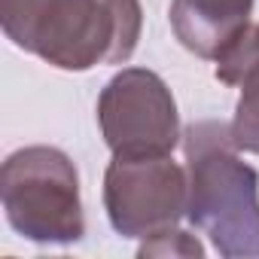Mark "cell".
I'll list each match as a JSON object with an SVG mask.
<instances>
[{
  "label": "cell",
  "instance_id": "3957f363",
  "mask_svg": "<svg viewBox=\"0 0 259 259\" xmlns=\"http://www.w3.org/2000/svg\"><path fill=\"white\" fill-rule=\"evenodd\" d=\"M7 223L34 244H76L85 235L79 174L58 147H25L0 171Z\"/></svg>",
  "mask_w": 259,
  "mask_h": 259
},
{
  "label": "cell",
  "instance_id": "7a4b0ae2",
  "mask_svg": "<svg viewBox=\"0 0 259 259\" xmlns=\"http://www.w3.org/2000/svg\"><path fill=\"white\" fill-rule=\"evenodd\" d=\"M189 201L186 220L220 256H259V174L241 159L232 122L201 119L183 132Z\"/></svg>",
  "mask_w": 259,
  "mask_h": 259
},
{
  "label": "cell",
  "instance_id": "ba28073f",
  "mask_svg": "<svg viewBox=\"0 0 259 259\" xmlns=\"http://www.w3.org/2000/svg\"><path fill=\"white\" fill-rule=\"evenodd\" d=\"M138 256H189V259H201L204 256V244L195 235H189V232L174 226V229H165L159 235L144 238Z\"/></svg>",
  "mask_w": 259,
  "mask_h": 259
},
{
  "label": "cell",
  "instance_id": "8992f818",
  "mask_svg": "<svg viewBox=\"0 0 259 259\" xmlns=\"http://www.w3.org/2000/svg\"><path fill=\"white\" fill-rule=\"evenodd\" d=\"M256 0H171V31L204 61H220L250 28Z\"/></svg>",
  "mask_w": 259,
  "mask_h": 259
},
{
  "label": "cell",
  "instance_id": "277c9868",
  "mask_svg": "<svg viewBox=\"0 0 259 259\" xmlns=\"http://www.w3.org/2000/svg\"><path fill=\"white\" fill-rule=\"evenodd\" d=\"M98 125L113 156H165L183 141L168 82L147 67H122L98 98Z\"/></svg>",
  "mask_w": 259,
  "mask_h": 259
},
{
  "label": "cell",
  "instance_id": "5b68a950",
  "mask_svg": "<svg viewBox=\"0 0 259 259\" xmlns=\"http://www.w3.org/2000/svg\"><path fill=\"white\" fill-rule=\"evenodd\" d=\"M186 165L165 156H113L104 174V207L122 238H150L186 217Z\"/></svg>",
  "mask_w": 259,
  "mask_h": 259
},
{
  "label": "cell",
  "instance_id": "52a82bcc",
  "mask_svg": "<svg viewBox=\"0 0 259 259\" xmlns=\"http://www.w3.org/2000/svg\"><path fill=\"white\" fill-rule=\"evenodd\" d=\"M217 79L238 89V104L232 116V138L244 153L259 156V25L217 61Z\"/></svg>",
  "mask_w": 259,
  "mask_h": 259
},
{
  "label": "cell",
  "instance_id": "6da1fadb",
  "mask_svg": "<svg viewBox=\"0 0 259 259\" xmlns=\"http://www.w3.org/2000/svg\"><path fill=\"white\" fill-rule=\"evenodd\" d=\"M0 25L19 49L85 73L135 55L144 10L141 0H0Z\"/></svg>",
  "mask_w": 259,
  "mask_h": 259
}]
</instances>
